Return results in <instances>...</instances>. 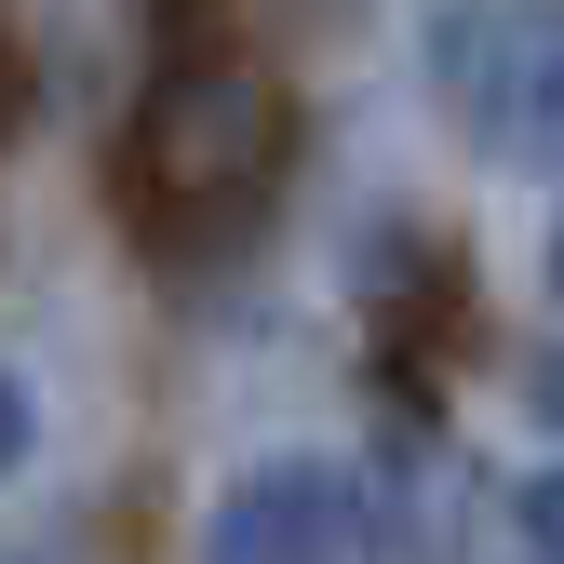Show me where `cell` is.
Returning <instances> with one entry per match:
<instances>
[{"label": "cell", "mask_w": 564, "mask_h": 564, "mask_svg": "<svg viewBox=\"0 0 564 564\" xmlns=\"http://www.w3.org/2000/svg\"><path fill=\"white\" fill-rule=\"evenodd\" d=\"M511 524H524V551H538V564H564V457L511 484Z\"/></svg>", "instance_id": "4"}, {"label": "cell", "mask_w": 564, "mask_h": 564, "mask_svg": "<svg viewBox=\"0 0 564 564\" xmlns=\"http://www.w3.org/2000/svg\"><path fill=\"white\" fill-rule=\"evenodd\" d=\"M551 296H564V229H551Z\"/></svg>", "instance_id": "7"}, {"label": "cell", "mask_w": 564, "mask_h": 564, "mask_svg": "<svg viewBox=\"0 0 564 564\" xmlns=\"http://www.w3.org/2000/svg\"><path fill=\"white\" fill-rule=\"evenodd\" d=\"M444 95L470 121V149L564 175V0H470L444 41Z\"/></svg>", "instance_id": "1"}, {"label": "cell", "mask_w": 564, "mask_h": 564, "mask_svg": "<svg viewBox=\"0 0 564 564\" xmlns=\"http://www.w3.org/2000/svg\"><path fill=\"white\" fill-rule=\"evenodd\" d=\"M524 416H551V431H564V336H551L538 364H524Z\"/></svg>", "instance_id": "6"}, {"label": "cell", "mask_w": 564, "mask_h": 564, "mask_svg": "<svg viewBox=\"0 0 564 564\" xmlns=\"http://www.w3.org/2000/svg\"><path fill=\"white\" fill-rule=\"evenodd\" d=\"M269 162H282V121H269V95H256V67H175L162 82V108H149V175H162V202L175 216H242V202L269 188Z\"/></svg>", "instance_id": "2"}, {"label": "cell", "mask_w": 564, "mask_h": 564, "mask_svg": "<svg viewBox=\"0 0 564 564\" xmlns=\"http://www.w3.org/2000/svg\"><path fill=\"white\" fill-rule=\"evenodd\" d=\"M202 564H364V484L323 444L242 457L216 524H202Z\"/></svg>", "instance_id": "3"}, {"label": "cell", "mask_w": 564, "mask_h": 564, "mask_svg": "<svg viewBox=\"0 0 564 564\" xmlns=\"http://www.w3.org/2000/svg\"><path fill=\"white\" fill-rule=\"evenodd\" d=\"M0 564H54V551H0Z\"/></svg>", "instance_id": "8"}, {"label": "cell", "mask_w": 564, "mask_h": 564, "mask_svg": "<svg viewBox=\"0 0 564 564\" xmlns=\"http://www.w3.org/2000/svg\"><path fill=\"white\" fill-rule=\"evenodd\" d=\"M28 457H41V403H28V377H14V364H0V484H14Z\"/></svg>", "instance_id": "5"}]
</instances>
